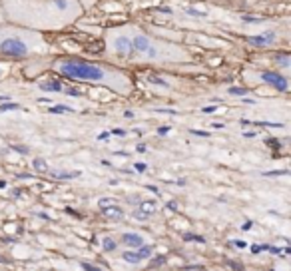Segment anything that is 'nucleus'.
<instances>
[{
  "mask_svg": "<svg viewBox=\"0 0 291 271\" xmlns=\"http://www.w3.org/2000/svg\"><path fill=\"white\" fill-rule=\"evenodd\" d=\"M245 22H261V18H255V16H243Z\"/></svg>",
  "mask_w": 291,
  "mask_h": 271,
  "instance_id": "14",
  "label": "nucleus"
},
{
  "mask_svg": "<svg viewBox=\"0 0 291 271\" xmlns=\"http://www.w3.org/2000/svg\"><path fill=\"white\" fill-rule=\"evenodd\" d=\"M52 68L66 76L70 80L76 82H86V84H96V86H104L116 94L128 96L132 92V80L130 76L114 66H106V64H96V62H88V60H78V58H58Z\"/></svg>",
  "mask_w": 291,
  "mask_h": 271,
  "instance_id": "2",
  "label": "nucleus"
},
{
  "mask_svg": "<svg viewBox=\"0 0 291 271\" xmlns=\"http://www.w3.org/2000/svg\"><path fill=\"white\" fill-rule=\"evenodd\" d=\"M40 88H42V90H52V92H62V90H64L58 82H52V84H40Z\"/></svg>",
  "mask_w": 291,
  "mask_h": 271,
  "instance_id": "11",
  "label": "nucleus"
},
{
  "mask_svg": "<svg viewBox=\"0 0 291 271\" xmlns=\"http://www.w3.org/2000/svg\"><path fill=\"white\" fill-rule=\"evenodd\" d=\"M0 271H6V269H2V267H0Z\"/></svg>",
  "mask_w": 291,
  "mask_h": 271,
  "instance_id": "18",
  "label": "nucleus"
},
{
  "mask_svg": "<svg viewBox=\"0 0 291 271\" xmlns=\"http://www.w3.org/2000/svg\"><path fill=\"white\" fill-rule=\"evenodd\" d=\"M277 40V32L275 30H267L259 36H247V42L254 46H272Z\"/></svg>",
  "mask_w": 291,
  "mask_h": 271,
  "instance_id": "9",
  "label": "nucleus"
},
{
  "mask_svg": "<svg viewBox=\"0 0 291 271\" xmlns=\"http://www.w3.org/2000/svg\"><path fill=\"white\" fill-rule=\"evenodd\" d=\"M46 42L36 30L16 26H0V54L12 58H28L34 52H44Z\"/></svg>",
  "mask_w": 291,
  "mask_h": 271,
  "instance_id": "4",
  "label": "nucleus"
},
{
  "mask_svg": "<svg viewBox=\"0 0 291 271\" xmlns=\"http://www.w3.org/2000/svg\"><path fill=\"white\" fill-rule=\"evenodd\" d=\"M232 94H245V90H241V88H232Z\"/></svg>",
  "mask_w": 291,
  "mask_h": 271,
  "instance_id": "16",
  "label": "nucleus"
},
{
  "mask_svg": "<svg viewBox=\"0 0 291 271\" xmlns=\"http://www.w3.org/2000/svg\"><path fill=\"white\" fill-rule=\"evenodd\" d=\"M275 62H279L281 68H289V64H291L289 56H285V54H277V56H275Z\"/></svg>",
  "mask_w": 291,
  "mask_h": 271,
  "instance_id": "12",
  "label": "nucleus"
},
{
  "mask_svg": "<svg viewBox=\"0 0 291 271\" xmlns=\"http://www.w3.org/2000/svg\"><path fill=\"white\" fill-rule=\"evenodd\" d=\"M0 18H4V14H0Z\"/></svg>",
  "mask_w": 291,
  "mask_h": 271,
  "instance_id": "17",
  "label": "nucleus"
},
{
  "mask_svg": "<svg viewBox=\"0 0 291 271\" xmlns=\"http://www.w3.org/2000/svg\"><path fill=\"white\" fill-rule=\"evenodd\" d=\"M106 50L114 58L130 60V56H132V26L108 30L106 32Z\"/></svg>",
  "mask_w": 291,
  "mask_h": 271,
  "instance_id": "5",
  "label": "nucleus"
},
{
  "mask_svg": "<svg viewBox=\"0 0 291 271\" xmlns=\"http://www.w3.org/2000/svg\"><path fill=\"white\" fill-rule=\"evenodd\" d=\"M100 243H102V247L106 249V252H114V249H118V247H120V245H118V241H116V237H110V235L100 237Z\"/></svg>",
  "mask_w": 291,
  "mask_h": 271,
  "instance_id": "10",
  "label": "nucleus"
},
{
  "mask_svg": "<svg viewBox=\"0 0 291 271\" xmlns=\"http://www.w3.org/2000/svg\"><path fill=\"white\" fill-rule=\"evenodd\" d=\"M44 160H36L34 162V168H38V170H46V163H42Z\"/></svg>",
  "mask_w": 291,
  "mask_h": 271,
  "instance_id": "13",
  "label": "nucleus"
},
{
  "mask_svg": "<svg viewBox=\"0 0 291 271\" xmlns=\"http://www.w3.org/2000/svg\"><path fill=\"white\" fill-rule=\"evenodd\" d=\"M116 241L124 249H140V247L150 243V237L142 232H122Z\"/></svg>",
  "mask_w": 291,
  "mask_h": 271,
  "instance_id": "6",
  "label": "nucleus"
},
{
  "mask_svg": "<svg viewBox=\"0 0 291 271\" xmlns=\"http://www.w3.org/2000/svg\"><path fill=\"white\" fill-rule=\"evenodd\" d=\"M185 12H188V14H192V16H205V14H201V12H198L196 8H185Z\"/></svg>",
  "mask_w": 291,
  "mask_h": 271,
  "instance_id": "15",
  "label": "nucleus"
},
{
  "mask_svg": "<svg viewBox=\"0 0 291 271\" xmlns=\"http://www.w3.org/2000/svg\"><path fill=\"white\" fill-rule=\"evenodd\" d=\"M2 12L26 28H60L82 14L76 0H0Z\"/></svg>",
  "mask_w": 291,
  "mask_h": 271,
  "instance_id": "1",
  "label": "nucleus"
},
{
  "mask_svg": "<svg viewBox=\"0 0 291 271\" xmlns=\"http://www.w3.org/2000/svg\"><path fill=\"white\" fill-rule=\"evenodd\" d=\"M130 60L154 62V64H178V62H192L190 52L170 42L154 40L140 28L132 26V56Z\"/></svg>",
  "mask_w": 291,
  "mask_h": 271,
  "instance_id": "3",
  "label": "nucleus"
},
{
  "mask_svg": "<svg viewBox=\"0 0 291 271\" xmlns=\"http://www.w3.org/2000/svg\"><path fill=\"white\" fill-rule=\"evenodd\" d=\"M150 255H152V249L148 245H144L140 249H124L120 253V261L126 263V265H132V267H138L146 259H150Z\"/></svg>",
  "mask_w": 291,
  "mask_h": 271,
  "instance_id": "7",
  "label": "nucleus"
},
{
  "mask_svg": "<svg viewBox=\"0 0 291 271\" xmlns=\"http://www.w3.org/2000/svg\"><path fill=\"white\" fill-rule=\"evenodd\" d=\"M257 80L263 82V84L273 86V88L279 90V92H287V90H289V82H287V78L281 76L279 72H261V74H257Z\"/></svg>",
  "mask_w": 291,
  "mask_h": 271,
  "instance_id": "8",
  "label": "nucleus"
}]
</instances>
